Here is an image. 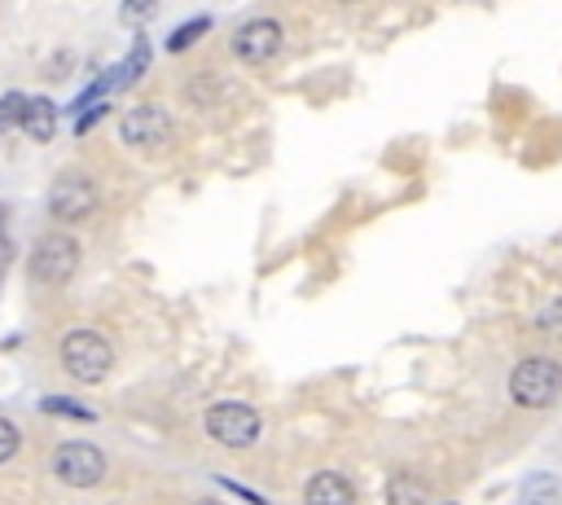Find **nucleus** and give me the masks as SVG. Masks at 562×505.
Listing matches in <instances>:
<instances>
[{
  "label": "nucleus",
  "instance_id": "nucleus-3",
  "mask_svg": "<svg viewBox=\"0 0 562 505\" xmlns=\"http://www.w3.org/2000/svg\"><path fill=\"white\" fill-rule=\"evenodd\" d=\"M202 426H206V435H211L215 444H224V448H250V444L259 439V430H263L259 413H255L246 400H215V404L206 408Z\"/></svg>",
  "mask_w": 562,
  "mask_h": 505
},
{
  "label": "nucleus",
  "instance_id": "nucleus-14",
  "mask_svg": "<svg viewBox=\"0 0 562 505\" xmlns=\"http://www.w3.org/2000/svg\"><path fill=\"white\" fill-rule=\"evenodd\" d=\"M386 505H426V487H422L417 479L395 474L391 487H386Z\"/></svg>",
  "mask_w": 562,
  "mask_h": 505
},
{
  "label": "nucleus",
  "instance_id": "nucleus-1",
  "mask_svg": "<svg viewBox=\"0 0 562 505\" xmlns=\"http://www.w3.org/2000/svg\"><path fill=\"white\" fill-rule=\"evenodd\" d=\"M110 364H114V347H110V338L101 334V329H70L66 338H61V369L75 378V382H101L105 373H110Z\"/></svg>",
  "mask_w": 562,
  "mask_h": 505
},
{
  "label": "nucleus",
  "instance_id": "nucleus-17",
  "mask_svg": "<svg viewBox=\"0 0 562 505\" xmlns=\"http://www.w3.org/2000/svg\"><path fill=\"white\" fill-rule=\"evenodd\" d=\"M22 105H26V97H22V92H4V97H0V136H4L9 127H18Z\"/></svg>",
  "mask_w": 562,
  "mask_h": 505
},
{
  "label": "nucleus",
  "instance_id": "nucleus-19",
  "mask_svg": "<svg viewBox=\"0 0 562 505\" xmlns=\"http://www.w3.org/2000/svg\"><path fill=\"white\" fill-rule=\"evenodd\" d=\"M66 70H70V53H57V61H48V66H44V75H48V79H61Z\"/></svg>",
  "mask_w": 562,
  "mask_h": 505
},
{
  "label": "nucleus",
  "instance_id": "nucleus-12",
  "mask_svg": "<svg viewBox=\"0 0 562 505\" xmlns=\"http://www.w3.org/2000/svg\"><path fill=\"white\" fill-rule=\"evenodd\" d=\"M522 505H562V487L553 474H531L522 487Z\"/></svg>",
  "mask_w": 562,
  "mask_h": 505
},
{
  "label": "nucleus",
  "instance_id": "nucleus-22",
  "mask_svg": "<svg viewBox=\"0 0 562 505\" xmlns=\"http://www.w3.org/2000/svg\"><path fill=\"white\" fill-rule=\"evenodd\" d=\"M149 4H154V0H123L127 13H140V9H149Z\"/></svg>",
  "mask_w": 562,
  "mask_h": 505
},
{
  "label": "nucleus",
  "instance_id": "nucleus-8",
  "mask_svg": "<svg viewBox=\"0 0 562 505\" xmlns=\"http://www.w3.org/2000/svg\"><path fill=\"white\" fill-rule=\"evenodd\" d=\"M277 48H281V22L277 18H250L233 31V53L246 66H259V61L277 57Z\"/></svg>",
  "mask_w": 562,
  "mask_h": 505
},
{
  "label": "nucleus",
  "instance_id": "nucleus-10",
  "mask_svg": "<svg viewBox=\"0 0 562 505\" xmlns=\"http://www.w3.org/2000/svg\"><path fill=\"white\" fill-rule=\"evenodd\" d=\"M18 127H22L31 141H40V145L53 141V132H57V105H53L48 97H26Z\"/></svg>",
  "mask_w": 562,
  "mask_h": 505
},
{
  "label": "nucleus",
  "instance_id": "nucleus-7",
  "mask_svg": "<svg viewBox=\"0 0 562 505\" xmlns=\"http://www.w3.org/2000/svg\"><path fill=\"white\" fill-rule=\"evenodd\" d=\"M92 206H97V184H92L88 176L66 171V176L53 180V189H48V215H53V220L79 224V220L92 215Z\"/></svg>",
  "mask_w": 562,
  "mask_h": 505
},
{
  "label": "nucleus",
  "instance_id": "nucleus-13",
  "mask_svg": "<svg viewBox=\"0 0 562 505\" xmlns=\"http://www.w3.org/2000/svg\"><path fill=\"white\" fill-rule=\"evenodd\" d=\"M40 408H44L48 417H75V422H92V417H97L88 404H79V400H70V395H44Z\"/></svg>",
  "mask_w": 562,
  "mask_h": 505
},
{
  "label": "nucleus",
  "instance_id": "nucleus-18",
  "mask_svg": "<svg viewBox=\"0 0 562 505\" xmlns=\"http://www.w3.org/2000/svg\"><path fill=\"white\" fill-rule=\"evenodd\" d=\"M18 448H22V430H18L9 417H0V465H4V461H13V457H18Z\"/></svg>",
  "mask_w": 562,
  "mask_h": 505
},
{
  "label": "nucleus",
  "instance_id": "nucleus-15",
  "mask_svg": "<svg viewBox=\"0 0 562 505\" xmlns=\"http://www.w3.org/2000/svg\"><path fill=\"white\" fill-rule=\"evenodd\" d=\"M206 31H211V18H193V22H184L180 31H171V40H167V48H171V53H184V48H189L193 40H202Z\"/></svg>",
  "mask_w": 562,
  "mask_h": 505
},
{
  "label": "nucleus",
  "instance_id": "nucleus-6",
  "mask_svg": "<svg viewBox=\"0 0 562 505\" xmlns=\"http://www.w3.org/2000/svg\"><path fill=\"white\" fill-rule=\"evenodd\" d=\"M119 141L132 145V149L154 154V149H162L171 141V114L162 105H132L123 114V123H119Z\"/></svg>",
  "mask_w": 562,
  "mask_h": 505
},
{
  "label": "nucleus",
  "instance_id": "nucleus-21",
  "mask_svg": "<svg viewBox=\"0 0 562 505\" xmlns=\"http://www.w3.org/2000/svg\"><path fill=\"white\" fill-rule=\"evenodd\" d=\"M9 255H13V250H9V237H4V206H0V268L9 263Z\"/></svg>",
  "mask_w": 562,
  "mask_h": 505
},
{
  "label": "nucleus",
  "instance_id": "nucleus-4",
  "mask_svg": "<svg viewBox=\"0 0 562 505\" xmlns=\"http://www.w3.org/2000/svg\"><path fill=\"white\" fill-rule=\"evenodd\" d=\"M75 268H79V242H75L70 233H48V237H40L35 250H31V259H26V272H31V281H40V285H61V281L75 277Z\"/></svg>",
  "mask_w": 562,
  "mask_h": 505
},
{
  "label": "nucleus",
  "instance_id": "nucleus-11",
  "mask_svg": "<svg viewBox=\"0 0 562 505\" xmlns=\"http://www.w3.org/2000/svg\"><path fill=\"white\" fill-rule=\"evenodd\" d=\"M233 97V79H224V75H193L189 83H184V101L189 105H224Z\"/></svg>",
  "mask_w": 562,
  "mask_h": 505
},
{
  "label": "nucleus",
  "instance_id": "nucleus-2",
  "mask_svg": "<svg viewBox=\"0 0 562 505\" xmlns=\"http://www.w3.org/2000/svg\"><path fill=\"white\" fill-rule=\"evenodd\" d=\"M562 395V364L549 356H527L509 373V400L522 408H549Z\"/></svg>",
  "mask_w": 562,
  "mask_h": 505
},
{
  "label": "nucleus",
  "instance_id": "nucleus-9",
  "mask_svg": "<svg viewBox=\"0 0 562 505\" xmlns=\"http://www.w3.org/2000/svg\"><path fill=\"white\" fill-rule=\"evenodd\" d=\"M303 505H356V487L338 470H316L303 487Z\"/></svg>",
  "mask_w": 562,
  "mask_h": 505
},
{
  "label": "nucleus",
  "instance_id": "nucleus-20",
  "mask_svg": "<svg viewBox=\"0 0 562 505\" xmlns=\"http://www.w3.org/2000/svg\"><path fill=\"white\" fill-rule=\"evenodd\" d=\"M101 114H105V105H97V110H88V114H79V127H75V132L83 136V132H88V127H92V123H97Z\"/></svg>",
  "mask_w": 562,
  "mask_h": 505
},
{
  "label": "nucleus",
  "instance_id": "nucleus-23",
  "mask_svg": "<svg viewBox=\"0 0 562 505\" xmlns=\"http://www.w3.org/2000/svg\"><path fill=\"white\" fill-rule=\"evenodd\" d=\"M193 505H220V501H211V496H202V501H193Z\"/></svg>",
  "mask_w": 562,
  "mask_h": 505
},
{
  "label": "nucleus",
  "instance_id": "nucleus-24",
  "mask_svg": "<svg viewBox=\"0 0 562 505\" xmlns=\"http://www.w3.org/2000/svg\"><path fill=\"white\" fill-rule=\"evenodd\" d=\"M448 505H452V501H448Z\"/></svg>",
  "mask_w": 562,
  "mask_h": 505
},
{
  "label": "nucleus",
  "instance_id": "nucleus-25",
  "mask_svg": "<svg viewBox=\"0 0 562 505\" xmlns=\"http://www.w3.org/2000/svg\"><path fill=\"white\" fill-rule=\"evenodd\" d=\"M347 4H351V0H347Z\"/></svg>",
  "mask_w": 562,
  "mask_h": 505
},
{
  "label": "nucleus",
  "instance_id": "nucleus-16",
  "mask_svg": "<svg viewBox=\"0 0 562 505\" xmlns=\"http://www.w3.org/2000/svg\"><path fill=\"white\" fill-rule=\"evenodd\" d=\"M536 329L544 338H558L562 343V299H549L540 312H536Z\"/></svg>",
  "mask_w": 562,
  "mask_h": 505
},
{
  "label": "nucleus",
  "instance_id": "nucleus-5",
  "mask_svg": "<svg viewBox=\"0 0 562 505\" xmlns=\"http://www.w3.org/2000/svg\"><path fill=\"white\" fill-rule=\"evenodd\" d=\"M53 474L66 483V487H97L105 479V452L97 444H83V439H66L57 452H53Z\"/></svg>",
  "mask_w": 562,
  "mask_h": 505
}]
</instances>
